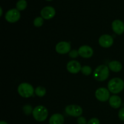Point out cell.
<instances>
[{
	"mask_svg": "<svg viewBox=\"0 0 124 124\" xmlns=\"http://www.w3.org/2000/svg\"><path fill=\"white\" fill-rule=\"evenodd\" d=\"M0 10H1V15H0V16H2V8H1V7H0Z\"/></svg>",
	"mask_w": 124,
	"mask_h": 124,
	"instance_id": "cell-27",
	"label": "cell"
},
{
	"mask_svg": "<svg viewBox=\"0 0 124 124\" xmlns=\"http://www.w3.org/2000/svg\"><path fill=\"white\" fill-rule=\"evenodd\" d=\"M64 116L59 113L54 114L49 119V124H64Z\"/></svg>",
	"mask_w": 124,
	"mask_h": 124,
	"instance_id": "cell-15",
	"label": "cell"
},
{
	"mask_svg": "<svg viewBox=\"0 0 124 124\" xmlns=\"http://www.w3.org/2000/svg\"><path fill=\"white\" fill-rule=\"evenodd\" d=\"M109 104L113 108H118L122 104V99L118 96L113 95L109 99Z\"/></svg>",
	"mask_w": 124,
	"mask_h": 124,
	"instance_id": "cell-14",
	"label": "cell"
},
{
	"mask_svg": "<svg viewBox=\"0 0 124 124\" xmlns=\"http://www.w3.org/2000/svg\"><path fill=\"white\" fill-rule=\"evenodd\" d=\"M78 124H87V120L84 117H82V116H80L78 117L77 120Z\"/></svg>",
	"mask_w": 124,
	"mask_h": 124,
	"instance_id": "cell-23",
	"label": "cell"
},
{
	"mask_svg": "<svg viewBox=\"0 0 124 124\" xmlns=\"http://www.w3.org/2000/svg\"><path fill=\"white\" fill-rule=\"evenodd\" d=\"M108 68L110 70L113 72H119L122 69V65L119 61H111L108 64Z\"/></svg>",
	"mask_w": 124,
	"mask_h": 124,
	"instance_id": "cell-16",
	"label": "cell"
},
{
	"mask_svg": "<svg viewBox=\"0 0 124 124\" xmlns=\"http://www.w3.org/2000/svg\"><path fill=\"white\" fill-rule=\"evenodd\" d=\"M21 15L19 11L16 8H12L7 11L5 15V18L7 22L10 23H14L19 21L20 19Z\"/></svg>",
	"mask_w": 124,
	"mask_h": 124,
	"instance_id": "cell-6",
	"label": "cell"
},
{
	"mask_svg": "<svg viewBox=\"0 0 124 124\" xmlns=\"http://www.w3.org/2000/svg\"><path fill=\"white\" fill-rule=\"evenodd\" d=\"M114 40L111 36L109 35H103L99 38V43L104 48H109L113 44Z\"/></svg>",
	"mask_w": 124,
	"mask_h": 124,
	"instance_id": "cell-9",
	"label": "cell"
},
{
	"mask_svg": "<svg viewBox=\"0 0 124 124\" xmlns=\"http://www.w3.org/2000/svg\"><path fill=\"white\" fill-rule=\"evenodd\" d=\"M78 55V51L76 50H73L70 51L69 53V56L71 58H76Z\"/></svg>",
	"mask_w": 124,
	"mask_h": 124,
	"instance_id": "cell-22",
	"label": "cell"
},
{
	"mask_svg": "<svg viewBox=\"0 0 124 124\" xmlns=\"http://www.w3.org/2000/svg\"><path fill=\"white\" fill-rule=\"evenodd\" d=\"M111 26L114 32L117 35H121L124 32V23L119 19L114 21L112 23Z\"/></svg>",
	"mask_w": 124,
	"mask_h": 124,
	"instance_id": "cell-13",
	"label": "cell"
},
{
	"mask_svg": "<svg viewBox=\"0 0 124 124\" xmlns=\"http://www.w3.org/2000/svg\"><path fill=\"white\" fill-rule=\"evenodd\" d=\"M0 124H7L6 122H5V121H1V122H0Z\"/></svg>",
	"mask_w": 124,
	"mask_h": 124,
	"instance_id": "cell-26",
	"label": "cell"
},
{
	"mask_svg": "<svg viewBox=\"0 0 124 124\" xmlns=\"http://www.w3.org/2000/svg\"><path fill=\"white\" fill-rule=\"evenodd\" d=\"M82 67L81 64L78 61L73 60L68 62L67 65V69L70 73L76 74L81 71Z\"/></svg>",
	"mask_w": 124,
	"mask_h": 124,
	"instance_id": "cell-11",
	"label": "cell"
},
{
	"mask_svg": "<svg viewBox=\"0 0 124 124\" xmlns=\"http://www.w3.org/2000/svg\"><path fill=\"white\" fill-rule=\"evenodd\" d=\"M35 93L39 97H43L46 93V90L44 87L39 86L36 88L35 90Z\"/></svg>",
	"mask_w": 124,
	"mask_h": 124,
	"instance_id": "cell-18",
	"label": "cell"
},
{
	"mask_svg": "<svg viewBox=\"0 0 124 124\" xmlns=\"http://www.w3.org/2000/svg\"><path fill=\"white\" fill-rule=\"evenodd\" d=\"M46 1H52V0H46Z\"/></svg>",
	"mask_w": 124,
	"mask_h": 124,
	"instance_id": "cell-28",
	"label": "cell"
},
{
	"mask_svg": "<svg viewBox=\"0 0 124 124\" xmlns=\"http://www.w3.org/2000/svg\"><path fill=\"white\" fill-rule=\"evenodd\" d=\"M95 96L96 99L99 101L105 102L110 99V91L107 89L106 88L101 87L96 91Z\"/></svg>",
	"mask_w": 124,
	"mask_h": 124,
	"instance_id": "cell-7",
	"label": "cell"
},
{
	"mask_svg": "<svg viewBox=\"0 0 124 124\" xmlns=\"http://www.w3.org/2000/svg\"><path fill=\"white\" fill-rule=\"evenodd\" d=\"M81 71L83 75H85V76H88V75H90L92 74V69L90 66L85 65V66L82 67V69H81Z\"/></svg>",
	"mask_w": 124,
	"mask_h": 124,
	"instance_id": "cell-19",
	"label": "cell"
},
{
	"mask_svg": "<svg viewBox=\"0 0 124 124\" xmlns=\"http://www.w3.org/2000/svg\"><path fill=\"white\" fill-rule=\"evenodd\" d=\"M118 116L121 121H124V108H122L119 110L118 113Z\"/></svg>",
	"mask_w": 124,
	"mask_h": 124,
	"instance_id": "cell-25",
	"label": "cell"
},
{
	"mask_svg": "<svg viewBox=\"0 0 124 124\" xmlns=\"http://www.w3.org/2000/svg\"><path fill=\"white\" fill-rule=\"evenodd\" d=\"M18 92L23 98H28L33 94L34 88L30 84L21 83L18 87Z\"/></svg>",
	"mask_w": 124,
	"mask_h": 124,
	"instance_id": "cell-4",
	"label": "cell"
},
{
	"mask_svg": "<svg viewBox=\"0 0 124 124\" xmlns=\"http://www.w3.org/2000/svg\"><path fill=\"white\" fill-rule=\"evenodd\" d=\"M108 88L110 92L114 94L119 93L124 88V81L119 78L111 79L108 84Z\"/></svg>",
	"mask_w": 124,
	"mask_h": 124,
	"instance_id": "cell-1",
	"label": "cell"
},
{
	"mask_svg": "<svg viewBox=\"0 0 124 124\" xmlns=\"http://www.w3.org/2000/svg\"><path fill=\"white\" fill-rule=\"evenodd\" d=\"M23 112L24 113V114H25L26 115H30V114H31L33 113V108L31 107V105H26L25 106L23 107Z\"/></svg>",
	"mask_w": 124,
	"mask_h": 124,
	"instance_id": "cell-21",
	"label": "cell"
},
{
	"mask_svg": "<svg viewBox=\"0 0 124 124\" xmlns=\"http://www.w3.org/2000/svg\"><path fill=\"white\" fill-rule=\"evenodd\" d=\"M33 116L38 122H43L47 119L48 117V111L46 107L43 105L36 106L33 110Z\"/></svg>",
	"mask_w": 124,
	"mask_h": 124,
	"instance_id": "cell-3",
	"label": "cell"
},
{
	"mask_svg": "<svg viewBox=\"0 0 124 124\" xmlns=\"http://www.w3.org/2000/svg\"><path fill=\"white\" fill-rule=\"evenodd\" d=\"M56 14L54 8L52 6H46L41 11V16L43 19H50L53 18Z\"/></svg>",
	"mask_w": 124,
	"mask_h": 124,
	"instance_id": "cell-10",
	"label": "cell"
},
{
	"mask_svg": "<svg viewBox=\"0 0 124 124\" xmlns=\"http://www.w3.org/2000/svg\"><path fill=\"white\" fill-rule=\"evenodd\" d=\"M27 6V3L25 0H19L17 2L16 5V9L19 11L24 10L26 8Z\"/></svg>",
	"mask_w": 124,
	"mask_h": 124,
	"instance_id": "cell-17",
	"label": "cell"
},
{
	"mask_svg": "<svg viewBox=\"0 0 124 124\" xmlns=\"http://www.w3.org/2000/svg\"><path fill=\"white\" fill-rule=\"evenodd\" d=\"M87 124H100V121L98 118H92L88 121Z\"/></svg>",
	"mask_w": 124,
	"mask_h": 124,
	"instance_id": "cell-24",
	"label": "cell"
},
{
	"mask_svg": "<svg viewBox=\"0 0 124 124\" xmlns=\"http://www.w3.org/2000/svg\"><path fill=\"white\" fill-rule=\"evenodd\" d=\"M56 51L59 54H64L69 53L71 49V45L69 42L62 41L59 42L56 46Z\"/></svg>",
	"mask_w": 124,
	"mask_h": 124,
	"instance_id": "cell-8",
	"label": "cell"
},
{
	"mask_svg": "<svg viewBox=\"0 0 124 124\" xmlns=\"http://www.w3.org/2000/svg\"><path fill=\"white\" fill-rule=\"evenodd\" d=\"M44 24V19L42 17H37L34 19L33 24L36 27H41Z\"/></svg>",
	"mask_w": 124,
	"mask_h": 124,
	"instance_id": "cell-20",
	"label": "cell"
},
{
	"mask_svg": "<svg viewBox=\"0 0 124 124\" xmlns=\"http://www.w3.org/2000/svg\"><path fill=\"white\" fill-rule=\"evenodd\" d=\"M109 68L105 65H101L98 66L93 72V77L96 81L102 82L108 78Z\"/></svg>",
	"mask_w": 124,
	"mask_h": 124,
	"instance_id": "cell-2",
	"label": "cell"
},
{
	"mask_svg": "<svg viewBox=\"0 0 124 124\" xmlns=\"http://www.w3.org/2000/svg\"><path fill=\"white\" fill-rule=\"evenodd\" d=\"M79 55L84 58H90L93 56V50L88 46H82L78 50Z\"/></svg>",
	"mask_w": 124,
	"mask_h": 124,
	"instance_id": "cell-12",
	"label": "cell"
},
{
	"mask_svg": "<svg viewBox=\"0 0 124 124\" xmlns=\"http://www.w3.org/2000/svg\"><path fill=\"white\" fill-rule=\"evenodd\" d=\"M67 115L73 117H80L83 113L82 108L78 105H69L65 108Z\"/></svg>",
	"mask_w": 124,
	"mask_h": 124,
	"instance_id": "cell-5",
	"label": "cell"
}]
</instances>
